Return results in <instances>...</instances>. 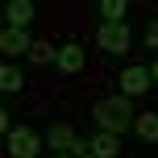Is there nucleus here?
Wrapping results in <instances>:
<instances>
[{"label":"nucleus","instance_id":"obj_18","mask_svg":"<svg viewBox=\"0 0 158 158\" xmlns=\"http://www.w3.org/2000/svg\"><path fill=\"white\" fill-rule=\"evenodd\" d=\"M0 21H4V13H0Z\"/></svg>","mask_w":158,"mask_h":158},{"label":"nucleus","instance_id":"obj_10","mask_svg":"<svg viewBox=\"0 0 158 158\" xmlns=\"http://www.w3.org/2000/svg\"><path fill=\"white\" fill-rule=\"evenodd\" d=\"M133 129L142 142H158V117L154 112H142V117H133Z\"/></svg>","mask_w":158,"mask_h":158},{"label":"nucleus","instance_id":"obj_4","mask_svg":"<svg viewBox=\"0 0 158 158\" xmlns=\"http://www.w3.org/2000/svg\"><path fill=\"white\" fill-rule=\"evenodd\" d=\"M154 87V67H125L121 71V96H146Z\"/></svg>","mask_w":158,"mask_h":158},{"label":"nucleus","instance_id":"obj_1","mask_svg":"<svg viewBox=\"0 0 158 158\" xmlns=\"http://www.w3.org/2000/svg\"><path fill=\"white\" fill-rule=\"evenodd\" d=\"M92 117L96 125H100V133H125L129 125H133V104L125 100V96H108V100H96L92 104Z\"/></svg>","mask_w":158,"mask_h":158},{"label":"nucleus","instance_id":"obj_17","mask_svg":"<svg viewBox=\"0 0 158 158\" xmlns=\"http://www.w3.org/2000/svg\"><path fill=\"white\" fill-rule=\"evenodd\" d=\"M79 158H92V154H79Z\"/></svg>","mask_w":158,"mask_h":158},{"label":"nucleus","instance_id":"obj_11","mask_svg":"<svg viewBox=\"0 0 158 158\" xmlns=\"http://www.w3.org/2000/svg\"><path fill=\"white\" fill-rule=\"evenodd\" d=\"M125 0H104V4H100V17H104V25H121V21H125Z\"/></svg>","mask_w":158,"mask_h":158},{"label":"nucleus","instance_id":"obj_2","mask_svg":"<svg viewBox=\"0 0 158 158\" xmlns=\"http://www.w3.org/2000/svg\"><path fill=\"white\" fill-rule=\"evenodd\" d=\"M46 146H50L54 154H71V158L87 154V142L75 133V125H67V121H58V125L46 129Z\"/></svg>","mask_w":158,"mask_h":158},{"label":"nucleus","instance_id":"obj_9","mask_svg":"<svg viewBox=\"0 0 158 158\" xmlns=\"http://www.w3.org/2000/svg\"><path fill=\"white\" fill-rule=\"evenodd\" d=\"M87 154H92V158H117L121 154V142L112 133H96L92 142H87Z\"/></svg>","mask_w":158,"mask_h":158},{"label":"nucleus","instance_id":"obj_6","mask_svg":"<svg viewBox=\"0 0 158 158\" xmlns=\"http://www.w3.org/2000/svg\"><path fill=\"white\" fill-rule=\"evenodd\" d=\"M54 67H58L63 75H79V71H83V46H79V42L58 46V50H54Z\"/></svg>","mask_w":158,"mask_h":158},{"label":"nucleus","instance_id":"obj_13","mask_svg":"<svg viewBox=\"0 0 158 158\" xmlns=\"http://www.w3.org/2000/svg\"><path fill=\"white\" fill-rule=\"evenodd\" d=\"M25 87V75L17 67H0V92H21Z\"/></svg>","mask_w":158,"mask_h":158},{"label":"nucleus","instance_id":"obj_5","mask_svg":"<svg viewBox=\"0 0 158 158\" xmlns=\"http://www.w3.org/2000/svg\"><path fill=\"white\" fill-rule=\"evenodd\" d=\"M129 42H133V33H129V25H100V50H112V54H125Z\"/></svg>","mask_w":158,"mask_h":158},{"label":"nucleus","instance_id":"obj_12","mask_svg":"<svg viewBox=\"0 0 158 158\" xmlns=\"http://www.w3.org/2000/svg\"><path fill=\"white\" fill-rule=\"evenodd\" d=\"M25 54H29L33 63H54V46H50L46 38H33V42H29V50H25Z\"/></svg>","mask_w":158,"mask_h":158},{"label":"nucleus","instance_id":"obj_15","mask_svg":"<svg viewBox=\"0 0 158 158\" xmlns=\"http://www.w3.org/2000/svg\"><path fill=\"white\" fill-rule=\"evenodd\" d=\"M8 129H13V125H8V112L0 108V133H8Z\"/></svg>","mask_w":158,"mask_h":158},{"label":"nucleus","instance_id":"obj_14","mask_svg":"<svg viewBox=\"0 0 158 158\" xmlns=\"http://www.w3.org/2000/svg\"><path fill=\"white\" fill-rule=\"evenodd\" d=\"M146 46H158V25L150 21V29H146Z\"/></svg>","mask_w":158,"mask_h":158},{"label":"nucleus","instance_id":"obj_16","mask_svg":"<svg viewBox=\"0 0 158 158\" xmlns=\"http://www.w3.org/2000/svg\"><path fill=\"white\" fill-rule=\"evenodd\" d=\"M54 158H71V154H54Z\"/></svg>","mask_w":158,"mask_h":158},{"label":"nucleus","instance_id":"obj_7","mask_svg":"<svg viewBox=\"0 0 158 158\" xmlns=\"http://www.w3.org/2000/svg\"><path fill=\"white\" fill-rule=\"evenodd\" d=\"M0 13H4L8 29H25V25L33 21V4H29V0H8V4L0 8Z\"/></svg>","mask_w":158,"mask_h":158},{"label":"nucleus","instance_id":"obj_3","mask_svg":"<svg viewBox=\"0 0 158 158\" xmlns=\"http://www.w3.org/2000/svg\"><path fill=\"white\" fill-rule=\"evenodd\" d=\"M38 150H42V137L29 125L8 129V158H38Z\"/></svg>","mask_w":158,"mask_h":158},{"label":"nucleus","instance_id":"obj_8","mask_svg":"<svg viewBox=\"0 0 158 158\" xmlns=\"http://www.w3.org/2000/svg\"><path fill=\"white\" fill-rule=\"evenodd\" d=\"M29 42H33V38H29L25 29H8V25L0 29V50H4V54H25Z\"/></svg>","mask_w":158,"mask_h":158}]
</instances>
